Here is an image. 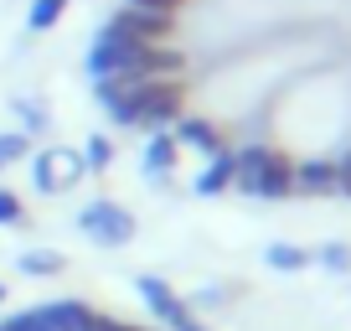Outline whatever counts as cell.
<instances>
[{
  "instance_id": "obj_1",
  "label": "cell",
  "mask_w": 351,
  "mask_h": 331,
  "mask_svg": "<svg viewBox=\"0 0 351 331\" xmlns=\"http://www.w3.org/2000/svg\"><path fill=\"white\" fill-rule=\"evenodd\" d=\"M83 73L93 78V83H109V78H119V83H155V78L181 73V52H176V47L130 42V36H119L114 26H104L99 42L88 47Z\"/></svg>"
},
{
  "instance_id": "obj_2",
  "label": "cell",
  "mask_w": 351,
  "mask_h": 331,
  "mask_svg": "<svg viewBox=\"0 0 351 331\" xmlns=\"http://www.w3.org/2000/svg\"><path fill=\"white\" fill-rule=\"evenodd\" d=\"M232 181H238L248 197H263V202H285L295 192V166L285 161L279 150L269 145H248V150H232Z\"/></svg>"
},
{
  "instance_id": "obj_3",
  "label": "cell",
  "mask_w": 351,
  "mask_h": 331,
  "mask_svg": "<svg viewBox=\"0 0 351 331\" xmlns=\"http://www.w3.org/2000/svg\"><path fill=\"white\" fill-rule=\"evenodd\" d=\"M77 228H83L93 243H104V249H119V243L134 238V218L119 207V202H109V197L88 202V207L77 212Z\"/></svg>"
},
{
  "instance_id": "obj_4",
  "label": "cell",
  "mask_w": 351,
  "mask_h": 331,
  "mask_svg": "<svg viewBox=\"0 0 351 331\" xmlns=\"http://www.w3.org/2000/svg\"><path fill=\"white\" fill-rule=\"evenodd\" d=\"M171 119H181V89H176L171 78H155V83H134V124L165 130Z\"/></svg>"
},
{
  "instance_id": "obj_5",
  "label": "cell",
  "mask_w": 351,
  "mask_h": 331,
  "mask_svg": "<svg viewBox=\"0 0 351 331\" xmlns=\"http://www.w3.org/2000/svg\"><path fill=\"white\" fill-rule=\"evenodd\" d=\"M140 295H145V306H150V310H155V316H160L171 331H207L197 316H191V306H186L181 295H176V290L165 285V279H155V275H140Z\"/></svg>"
},
{
  "instance_id": "obj_6",
  "label": "cell",
  "mask_w": 351,
  "mask_h": 331,
  "mask_svg": "<svg viewBox=\"0 0 351 331\" xmlns=\"http://www.w3.org/2000/svg\"><path fill=\"white\" fill-rule=\"evenodd\" d=\"M109 26H114L119 36H130V42H145V47H165V42H171V16H165V11H140V5H124Z\"/></svg>"
},
{
  "instance_id": "obj_7",
  "label": "cell",
  "mask_w": 351,
  "mask_h": 331,
  "mask_svg": "<svg viewBox=\"0 0 351 331\" xmlns=\"http://www.w3.org/2000/svg\"><path fill=\"white\" fill-rule=\"evenodd\" d=\"M32 176H36L42 192H62V187H73V181L83 176V155L77 150H42L32 161Z\"/></svg>"
},
{
  "instance_id": "obj_8",
  "label": "cell",
  "mask_w": 351,
  "mask_h": 331,
  "mask_svg": "<svg viewBox=\"0 0 351 331\" xmlns=\"http://www.w3.org/2000/svg\"><path fill=\"white\" fill-rule=\"evenodd\" d=\"M232 150H217V155H207V166H202V176L191 181V192L197 197H217V192H228L232 187Z\"/></svg>"
},
{
  "instance_id": "obj_9",
  "label": "cell",
  "mask_w": 351,
  "mask_h": 331,
  "mask_svg": "<svg viewBox=\"0 0 351 331\" xmlns=\"http://www.w3.org/2000/svg\"><path fill=\"white\" fill-rule=\"evenodd\" d=\"M93 89H99V104L109 109L114 124H134V83L109 78V83H93Z\"/></svg>"
},
{
  "instance_id": "obj_10",
  "label": "cell",
  "mask_w": 351,
  "mask_h": 331,
  "mask_svg": "<svg viewBox=\"0 0 351 331\" xmlns=\"http://www.w3.org/2000/svg\"><path fill=\"white\" fill-rule=\"evenodd\" d=\"M47 326L52 331H83L88 321H93V310L83 306V300H52V306H42Z\"/></svg>"
},
{
  "instance_id": "obj_11",
  "label": "cell",
  "mask_w": 351,
  "mask_h": 331,
  "mask_svg": "<svg viewBox=\"0 0 351 331\" xmlns=\"http://www.w3.org/2000/svg\"><path fill=\"white\" fill-rule=\"evenodd\" d=\"M176 135H181L186 145H197V150H207V155H217V150H222V135H217V124L197 119V114H181V119H176Z\"/></svg>"
},
{
  "instance_id": "obj_12",
  "label": "cell",
  "mask_w": 351,
  "mask_h": 331,
  "mask_svg": "<svg viewBox=\"0 0 351 331\" xmlns=\"http://www.w3.org/2000/svg\"><path fill=\"white\" fill-rule=\"evenodd\" d=\"M295 181L305 192H315V197H330V192H336V161H305L295 171Z\"/></svg>"
},
{
  "instance_id": "obj_13",
  "label": "cell",
  "mask_w": 351,
  "mask_h": 331,
  "mask_svg": "<svg viewBox=\"0 0 351 331\" xmlns=\"http://www.w3.org/2000/svg\"><path fill=\"white\" fill-rule=\"evenodd\" d=\"M171 166H176V140L160 130V135L150 140V150H145V176H165Z\"/></svg>"
},
{
  "instance_id": "obj_14",
  "label": "cell",
  "mask_w": 351,
  "mask_h": 331,
  "mask_svg": "<svg viewBox=\"0 0 351 331\" xmlns=\"http://www.w3.org/2000/svg\"><path fill=\"white\" fill-rule=\"evenodd\" d=\"M62 11H67V0H32L26 26H32V32H52V26L62 21Z\"/></svg>"
},
{
  "instance_id": "obj_15",
  "label": "cell",
  "mask_w": 351,
  "mask_h": 331,
  "mask_svg": "<svg viewBox=\"0 0 351 331\" xmlns=\"http://www.w3.org/2000/svg\"><path fill=\"white\" fill-rule=\"evenodd\" d=\"M21 269L26 275H57V269H62V254H57V249H32V254H21Z\"/></svg>"
},
{
  "instance_id": "obj_16",
  "label": "cell",
  "mask_w": 351,
  "mask_h": 331,
  "mask_svg": "<svg viewBox=\"0 0 351 331\" xmlns=\"http://www.w3.org/2000/svg\"><path fill=\"white\" fill-rule=\"evenodd\" d=\"M305 249H295V243H274V249H269V264H274V269H285V275H289V269H305Z\"/></svg>"
},
{
  "instance_id": "obj_17",
  "label": "cell",
  "mask_w": 351,
  "mask_h": 331,
  "mask_svg": "<svg viewBox=\"0 0 351 331\" xmlns=\"http://www.w3.org/2000/svg\"><path fill=\"white\" fill-rule=\"evenodd\" d=\"M109 161H114L109 140H104V135H88V150H83V166H88V171H109Z\"/></svg>"
},
{
  "instance_id": "obj_18",
  "label": "cell",
  "mask_w": 351,
  "mask_h": 331,
  "mask_svg": "<svg viewBox=\"0 0 351 331\" xmlns=\"http://www.w3.org/2000/svg\"><path fill=\"white\" fill-rule=\"evenodd\" d=\"M26 155V135L21 130H11V135H0V166H11V161H21Z\"/></svg>"
},
{
  "instance_id": "obj_19",
  "label": "cell",
  "mask_w": 351,
  "mask_h": 331,
  "mask_svg": "<svg viewBox=\"0 0 351 331\" xmlns=\"http://www.w3.org/2000/svg\"><path fill=\"white\" fill-rule=\"evenodd\" d=\"M5 331H52V326H47V316H42V310H21V316H11V321H5Z\"/></svg>"
},
{
  "instance_id": "obj_20",
  "label": "cell",
  "mask_w": 351,
  "mask_h": 331,
  "mask_svg": "<svg viewBox=\"0 0 351 331\" xmlns=\"http://www.w3.org/2000/svg\"><path fill=\"white\" fill-rule=\"evenodd\" d=\"M320 264L326 269H351V249L346 243H326V249H320Z\"/></svg>"
},
{
  "instance_id": "obj_21",
  "label": "cell",
  "mask_w": 351,
  "mask_h": 331,
  "mask_svg": "<svg viewBox=\"0 0 351 331\" xmlns=\"http://www.w3.org/2000/svg\"><path fill=\"white\" fill-rule=\"evenodd\" d=\"M11 222H21V197H16V192H0V228H11Z\"/></svg>"
},
{
  "instance_id": "obj_22",
  "label": "cell",
  "mask_w": 351,
  "mask_h": 331,
  "mask_svg": "<svg viewBox=\"0 0 351 331\" xmlns=\"http://www.w3.org/2000/svg\"><path fill=\"white\" fill-rule=\"evenodd\" d=\"M130 5H140V11H165V16H176V5H181V0H130Z\"/></svg>"
},
{
  "instance_id": "obj_23",
  "label": "cell",
  "mask_w": 351,
  "mask_h": 331,
  "mask_svg": "<svg viewBox=\"0 0 351 331\" xmlns=\"http://www.w3.org/2000/svg\"><path fill=\"white\" fill-rule=\"evenodd\" d=\"M21 114H26V130H36V124H42V119H47V114H42V109H36V104H21Z\"/></svg>"
},
{
  "instance_id": "obj_24",
  "label": "cell",
  "mask_w": 351,
  "mask_h": 331,
  "mask_svg": "<svg viewBox=\"0 0 351 331\" xmlns=\"http://www.w3.org/2000/svg\"><path fill=\"white\" fill-rule=\"evenodd\" d=\"M0 295H5V290H0Z\"/></svg>"
},
{
  "instance_id": "obj_25",
  "label": "cell",
  "mask_w": 351,
  "mask_h": 331,
  "mask_svg": "<svg viewBox=\"0 0 351 331\" xmlns=\"http://www.w3.org/2000/svg\"><path fill=\"white\" fill-rule=\"evenodd\" d=\"M0 331H5V326H0Z\"/></svg>"
}]
</instances>
